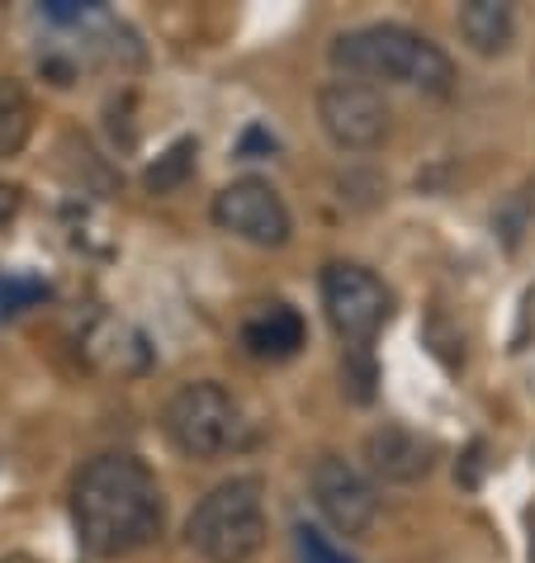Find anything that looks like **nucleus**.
Masks as SVG:
<instances>
[{
  "mask_svg": "<svg viewBox=\"0 0 535 563\" xmlns=\"http://www.w3.org/2000/svg\"><path fill=\"white\" fill-rule=\"evenodd\" d=\"M72 530L90 559H129L166 530V493L138 455H96L72 478Z\"/></svg>",
  "mask_w": 535,
  "mask_h": 563,
  "instance_id": "f257e3e1",
  "label": "nucleus"
},
{
  "mask_svg": "<svg viewBox=\"0 0 535 563\" xmlns=\"http://www.w3.org/2000/svg\"><path fill=\"white\" fill-rule=\"evenodd\" d=\"M332 67L346 81H365V86L384 81V86L422 90V96H450L455 81H460L450 53L407 24L346 29V34L332 38Z\"/></svg>",
  "mask_w": 535,
  "mask_h": 563,
  "instance_id": "f03ea898",
  "label": "nucleus"
},
{
  "mask_svg": "<svg viewBox=\"0 0 535 563\" xmlns=\"http://www.w3.org/2000/svg\"><path fill=\"white\" fill-rule=\"evenodd\" d=\"M261 478H228L199 497L185 521V540L204 563H251L265 550V497Z\"/></svg>",
  "mask_w": 535,
  "mask_h": 563,
  "instance_id": "7ed1b4c3",
  "label": "nucleus"
},
{
  "mask_svg": "<svg viewBox=\"0 0 535 563\" xmlns=\"http://www.w3.org/2000/svg\"><path fill=\"white\" fill-rule=\"evenodd\" d=\"M166 441L185 460H223L247 445V417L242 402L228 394L218 379H190L166 398L162 412Z\"/></svg>",
  "mask_w": 535,
  "mask_h": 563,
  "instance_id": "20e7f679",
  "label": "nucleus"
},
{
  "mask_svg": "<svg viewBox=\"0 0 535 563\" xmlns=\"http://www.w3.org/2000/svg\"><path fill=\"white\" fill-rule=\"evenodd\" d=\"M323 308L332 332L351 351H365L374 336L384 332V322L393 318V294L374 271L356 261H332L323 271Z\"/></svg>",
  "mask_w": 535,
  "mask_h": 563,
  "instance_id": "39448f33",
  "label": "nucleus"
},
{
  "mask_svg": "<svg viewBox=\"0 0 535 563\" xmlns=\"http://www.w3.org/2000/svg\"><path fill=\"white\" fill-rule=\"evenodd\" d=\"M214 223L223 228L228 238L265 246V252H275V246H285L294 238V213L285 205V195L261 176H242V180L223 185V190L214 195Z\"/></svg>",
  "mask_w": 535,
  "mask_h": 563,
  "instance_id": "423d86ee",
  "label": "nucleus"
},
{
  "mask_svg": "<svg viewBox=\"0 0 535 563\" xmlns=\"http://www.w3.org/2000/svg\"><path fill=\"white\" fill-rule=\"evenodd\" d=\"M318 123L341 152H374L389 137L393 114L380 86L337 76L318 90Z\"/></svg>",
  "mask_w": 535,
  "mask_h": 563,
  "instance_id": "0eeeda50",
  "label": "nucleus"
},
{
  "mask_svg": "<svg viewBox=\"0 0 535 563\" xmlns=\"http://www.w3.org/2000/svg\"><path fill=\"white\" fill-rule=\"evenodd\" d=\"M313 503H318L323 521L337 530V536H365L380 516V497H374V483L360 474L356 464H346L341 455H323L308 474Z\"/></svg>",
  "mask_w": 535,
  "mask_h": 563,
  "instance_id": "6e6552de",
  "label": "nucleus"
},
{
  "mask_svg": "<svg viewBox=\"0 0 535 563\" xmlns=\"http://www.w3.org/2000/svg\"><path fill=\"white\" fill-rule=\"evenodd\" d=\"M440 445L432 435H422L403 421H384L365 435V468L380 483H393V488H407V483H422L436 468Z\"/></svg>",
  "mask_w": 535,
  "mask_h": 563,
  "instance_id": "1a4fd4ad",
  "label": "nucleus"
},
{
  "mask_svg": "<svg viewBox=\"0 0 535 563\" xmlns=\"http://www.w3.org/2000/svg\"><path fill=\"white\" fill-rule=\"evenodd\" d=\"M76 351L86 355L90 369L100 374H119V379H129V374H143L152 365V346L148 336L129 327L123 318H109V312H90L81 336H76Z\"/></svg>",
  "mask_w": 535,
  "mask_h": 563,
  "instance_id": "9d476101",
  "label": "nucleus"
},
{
  "mask_svg": "<svg viewBox=\"0 0 535 563\" xmlns=\"http://www.w3.org/2000/svg\"><path fill=\"white\" fill-rule=\"evenodd\" d=\"M304 341H308V327L298 318V308L290 303H265L242 327V346L256 360H290L304 351Z\"/></svg>",
  "mask_w": 535,
  "mask_h": 563,
  "instance_id": "9b49d317",
  "label": "nucleus"
},
{
  "mask_svg": "<svg viewBox=\"0 0 535 563\" xmlns=\"http://www.w3.org/2000/svg\"><path fill=\"white\" fill-rule=\"evenodd\" d=\"M455 24H460V38L479 57H502L516 38V14H512V5H502V0H465Z\"/></svg>",
  "mask_w": 535,
  "mask_h": 563,
  "instance_id": "f8f14e48",
  "label": "nucleus"
},
{
  "mask_svg": "<svg viewBox=\"0 0 535 563\" xmlns=\"http://www.w3.org/2000/svg\"><path fill=\"white\" fill-rule=\"evenodd\" d=\"M195 156H199V143H195V137H176V143H171V147L143 170V185H148L152 195L181 190V185L195 176Z\"/></svg>",
  "mask_w": 535,
  "mask_h": 563,
  "instance_id": "ddd939ff",
  "label": "nucleus"
},
{
  "mask_svg": "<svg viewBox=\"0 0 535 563\" xmlns=\"http://www.w3.org/2000/svg\"><path fill=\"white\" fill-rule=\"evenodd\" d=\"M294 550H298V563H356L346 550H337L318 526H298L294 530Z\"/></svg>",
  "mask_w": 535,
  "mask_h": 563,
  "instance_id": "4468645a",
  "label": "nucleus"
},
{
  "mask_svg": "<svg viewBox=\"0 0 535 563\" xmlns=\"http://www.w3.org/2000/svg\"><path fill=\"white\" fill-rule=\"evenodd\" d=\"M29 133H34V109L20 104L10 114H0V156H20Z\"/></svg>",
  "mask_w": 535,
  "mask_h": 563,
  "instance_id": "2eb2a0df",
  "label": "nucleus"
},
{
  "mask_svg": "<svg viewBox=\"0 0 535 563\" xmlns=\"http://www.w3.org/2000/svg\"><path fill=\"white\" fill-rule=\"evenodd\" d=\"M39 299H48V285H39V279H6V285H0V308L6 312H20Z\"/></svg>",
  "mask_w": 535,
  "mask_h": 563,
  "instance_id": "dca6fc26",
  "label": "nucleus"
},
{
  "mask_svg": "<svg viewBox=\"0 0 535 563\" xmlns=\"http://www.w3.org/2000/svg\"><path fill=\"white\" fill-rule=\"evenodd\" d=\"M24 205V195H20V185H10V180H0V228L14 223V213H20Z\"/></svg>",
  "mask_w": 535,
  "mask_h": 563,
  "instance_id": "f3484780",
  "label": "nucleus"
},
{
  "mask_svg": "<svg viewBox=\"0 0 535 563\" xmlns=\"http://www.w3.org/2000/svg\"><path fill=\"white\" fill-rule=\"evenodd\" d=\"M20 104H29V100H24V90L0 76V114H10V109H20Z\"/></svg>",
  "mask_w": 535,
  "mask_h": 563,
  "instance_id": "a211bd4d",
  "label": "nucleus"
},
{
  "mask_svg": "<svg viewBox=\"0 0 535 563\" xmlns=\"http://www.w3.org/2000/svg\"><path fill=\"white\" fill-rule=\"evenodd\" d=\"M526 554H531V563H535V511H531V540H526Z\"/></svg>",
  "mask_w": 535,
  "mask_h": 563,
  "instance_id": "6ab92c4d",
  "label": "nucleus"
},
{
  "mask_svg": "<svg viewBox=\"0 0 535 563\" xmlns=\"http://www.w3.org/2000/svg\"><path fill=\"white\" fill-rule=\"evenodd\" d=\"M0 563H39V559H29V554H6Z\"/></svg>",
  "mask_w": 535,
  "mask_h": 563,
  "instance_id": "aec40b11",
  "label": "nucleus"
}]
</instances>
